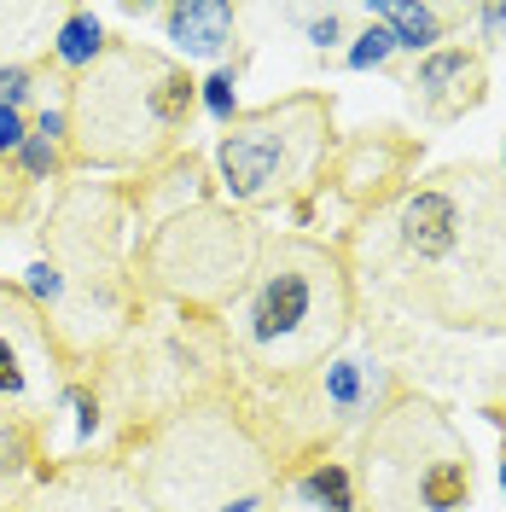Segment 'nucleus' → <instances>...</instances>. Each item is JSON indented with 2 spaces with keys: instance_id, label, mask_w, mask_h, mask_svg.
Listing matches in <instances>:
<instances>
[{
  "instance_id": "nucleus-23",
  "label": "nucleus",
  "mask_w": 506,
  "mask_h": 512,
  "mask_svg": "<svg viewBox=\"0 0 506 512\" xmlns=\"http://www.w3.org/2000/svg\"><path fill=\"white\" fill-rule=\"evenodd\" d=\"M24 140H30V128H24V117L0 105V163H6V158H18V146H24Z\"/></svg>"
},
{
  "instance_id": "nucleus-3",
  "label": "nucleus",
  "mask_w": 506,
  "mask_h": 512,
  "mask_svg": "<svg viewBox=\"0 0 506 512\" xmlns=\"http://www.w3.org/2000/svg\"><path fill=\"white\" fill-rule=\"evenodd\" d=\"M123 460L158 512H262L280 483V443L227 390L146 425Z\"/></svg>"
},
{
  "instance_id": "nucleus-25",
  "label": "nucleus",
  "mask_w": 506,
  "mask_h": 512,
  "mask_svg": "<svg viewBox=\"0 0 506 512\" xmlns=\"http://www.w3.org/2000/svg\"><path fill=\"white\" fill-rule=\"evenodd\" d=\"M309 41H315V47H332V41H338V12L315 18V24H309Z\"/></svg>"
},
{
  "instance_id": "nucleus-22",
  "label": "nucleus",
  "mask_w": 506,
  "mask_h": 512,
  "mask_svg": "<svg viewBox=\"0 0 506 512\" xmlns=\"http://www.w3.org/2000/svg\"><path fill=\"white\" fill-rule=\"evenodd\" d=\"M24 192H30V175H24L18 163L6 158V163H0V216H18V204H24Z\"/></svg>"
},
{
  "instance_id": "nucleus-24",
  "label": "nucleus",
  "mask_w": 506,
  "mask_h": 512,
  "mask_svg": "<svg viewBox=\"0 0 506 512\" xmlns=\"http://www.w3.org/2000/svg\"><path fill=\"white\" fill-rule=\"evenodd\" d=\"M477 24H483V41L506 47V6H483V12H477Z\"/></svg>"
},
{
  "instance_id": "nucleus-11",
  "label": "nucleus",
  "mask_w": 506,
  "mask_h": 512,
  "mask_svg": "<svg viewBox=\"0 0 506 512\" xmlns=\"http://www.w3.org/2000/svg\"><path fill=\"white\" fill-rule=\"evenodd\" d=\"M262 512H367V507L355 495V472H349L344 460L320 454L309 466H297L285 483H274V495H268Z\"/></svg>"
},
{
  "instance_id": "nucleus-18",
  "label": "nucleus",
  "mask_w": 506,
  "mask_h": 512,
  "mask_svg": "<svg viewBox=\"0 0 506 512\" xmlns=\"http://www.w3.org/2000/svg\"><path fill=\"white\" fill-rule=\"evenodd\" d=\"M18 169H24L30 181H47V175H59V169H64V152L53 146V140H41V134H30V140L18 146Z\"/></svg>"
},
{
  "instance_id": "nucleus-19",
  "label": "nucleus",
  "mask_w": 506,
  "mask_h": 512,
  "mask_svg": "<svg viewBox=\"0 0 506 512\" xmlns=\"http://www.w3.org/2000/svg\"><path fill=\"white\" fill-rule=\"evenodd\" d=\"M24 297H30V303H53V309L64 303V274L53 268V262H47V256H41V262L30 268V280H24Z\"/></svg>"
},
{
  "instance_id": "nucleus-10",
  "label": "nucleus",
  "mask_w": 506,
  "mask_h": 512,
  "mask_svg": "<svg viewBox=\"0 0 506 512\" xmlns=\"http://www.w3.org/2000/svg\"><path fill=\"white\" fill-rule=\"evenodd\" d=\"M408 88L437 123H448V117L472 111L477 99H483V59L466 53V47H437V53L419 59V70H413Z\"/></svg>"
},
{
  "instance_id": "nucleus-15",
  "label": "nucleus",
  "mask_w": 506,
  "mask_h": 512,
  "mask_svg": "<svg viewBox=\"0 0 506 512\" xmlns=\"http://www.w3.org/2000/svg\"><path fill=\"white\" fill-rule=\"evenodd\" d=\"M111 47V35L99 30V18L94 12H64L59 18V30H53V64H64V70H88V64L99 59Z\"/></svg>"
},
{
  "instance_id": "nucleus-21",
  "label": "nucleus",
  "mask_w": 506,
  "mask_h": 512,
  "mask_svg": "<svg viewBox=\"0 0 506 512\" xmlns=\"http://www.w3.org/2000/svg\"><path fill=\"white\" fill-rule=\"evenodd\" d=\"M30 94H35V70L30 64H0V105L18 111Z\"/></svg>"
},
{
  "instance_id": "nucleus-1",
  "label": "nucleus",
  "mask_w": 506,
  "mask_h": 512,
  "mask_svg": "<svg viewBox=\"0 0 506 512\" xmlns=\"http://www.w3.org/2000/svg\"><path fill=\"white\" fill-rule=\"evenodd\" d=\"M355 268L396 315L506 338V175L448 163L390 192L355 227Z\"/></svg>"
},
{
  "instance_id": "nucleus-8",
  "label": "nucleus",
  "mask_w": 506,
  "mask_h": 512,
  "mask_svg": "<svg viewBox=\"0 0 506 512\" xmlns=\"http://www.w3.org/2000/svg\"><path fill=\"white\" fill-rule=\"evenodd\" d=\"M70 367L53 315L30 303L24 286H0V408L35 419L70 390Z\"/></svg>"
},
{
  "instance_id": "nucleus-9",
  "label": "nucleus",
  "mask_w": 506,
  "mask_h": 512,
  "mask_svg": "<svg viewBox=\"0 0 506 512\" xmlns=\"http://www.w3.org/2000/svg\"><path fill=\"white\" fill-rule=\"evenodd\" d=\"M18 512H158L128 460H64L41 466Z\"/></svg>"
},
{
  "instance_id": "nucleus-2",
  "label": "nucleus",
  "mask_w": 506,
  "mask_h": 512,
  "mask_svg": "<svg viewBox=\"0 0 506 512\" xmlns=\"http://www.w3.org/2000/svg\"><path fill=\"white\" fill-rule=\"evenodd\" d=\"M355 326V274L332 245L309 233H280L262 245L251 286L222 315L227 367L256 384H297L326 361H338Z\"/></svg>"
},
{
  "instance_id": "nucleus-20",
  "label": "nucleus",
  "mask_w": 506,
  "mask_h": 512,
  "mask_svg": "<svg viewBox=\"0 0 506 512\" xmlns=\"http://www.w3.org/2000/svg\"><path fill=\"white\" fill-rule=\"evenodd\" d=\"M204 105H210V117H216V123H233V117H239V99H233V70H216V76L204 82Z\"/></svg>"
},
{
  "instance_id": "nucleus-17",
  "label": "nucleus",
  "mask_w": 506,
  "mask_h": 512,
  "mask_svg": "<svg viewBox=\"0 0 506 512\" xmlns=\"http://www.w3.org/2000/svg\"><path fill=\"white\" fill-rule=\"evenodd\" d=\"M326 402H332V408H344V414L361 402V367L344 361V355H338V361H326Z\"/></svg>"
},
{
  "instance_id": "nucleus-12",
  "label": "nucleus",
  "mask_w": 506,
  "mask_h": 512,
  "mask_svg": "<svg viewBox=\"0 0 506 512\" xmlns=\"http://www.w3.org/2000/svg\"><path fill=\"white\" fill-rule=\"evenodd\" d=\"M239 30V12L227 0H181V6H163V35L187 53V59H222L233 47Z\"/></svg>"
},
{
  "instance_id": "nucleus-14",
  "label": "nucleus",
  "mask_w": 506,
  "mask_h": 512,
  "mask_svg": "<svg viewBox=\"0 0 506 512\" xmlns=\"http://www.w3.org/2000/svg\"><path fill=\"white\" fill-rule=\"evenodd\" d=\"M373 18L408 53H437L443 47V12L437 6H419V0H373Z\"/></svg>"
},
{
  "instance_id": "nucleus-13",
  "label": "nucleus",
  "mask_w": 506,
  "mask_h": 512,
  "mask_svg": "<svg viewBox=\"0 0 506 512\" xmlns=\"http://www.w3.org/2000/svg\"><path fill=\"white\" fill-rule=\"evenodd\" d=\"M35 472H41V437H35V419L0 408V512H18V501L30 495Z\"/></svg>"
},
{
  "instance_id": "nucleus-4",
  "label": "nucleus",
  "mask_w": 506,
  "mask_h": 512,
  "mask_svg": "<svg viewBox=\"0 0 506 512\" xmlns=\"http://www.w3.org/2000/svg\"><path fill=\"white\" fill-rule=\"evenodd\" d=\"M198 82L187 64L146 47V41H111L64 99L70 117V163L99 175H134L175 158L181 134L192 123Z\"/></svg>"
},
{
  "instance_id": "nucleus-6",
  "label": "nucleus",
  "mask_w": 506,
  "mask_h": 512,
  "mask_svg": "<svg viewBox=\"0 0 506 512\" xmlns=\"http://www.w3.org/2000/svg\"><path fill=\"white\" fill-rule=\"evenodd\" d=\"M367 512H466L472 507V448L419 396H396L361 448Z\"/></svg>"
},
{
  "instance_id": "nucleus-5",
  "label": "nucleus",
  "mask_w": 506,
  "mask_h": 512,
  "mask_svg": "<svg viewBox=\"0 0 506 512\" xmlns=\"http://www.w3.org/2000/svg\"><path fill=\"white\" fill-rule=\"evenodd\" d=\"M268 233L216 198H198L181 210H163L152 233L134 251V291L152 303H175L192 315H227L239 303V291L251 286L256 262H262Z\"/></svg>"
},
{
  "instance_id": "nucleus-7",
  "label": "nucleus",
  "mask_w": 506,
  "mask_h": 512,
  "mask_svg": "<svg viewBox=\"0 0 506 512\" xmlns=\"http://www.w3.org/2000/svg\"><path fill=\"white\" fill-rule=\"evenodd\" d=\"M332 158V99L285 94L274 105L239 111L216 140V175L233 210H268L315 187Z\"/></svg>"
},
{
  "instance_id": "nucleus-27",
  "label": "nucleus",
  "mask_w": 506,
  "mask_h": 512,
  "mask_svg": "<svg viewBox=\"0 0 506 512\" xmlns=\"http://www.w3.org/2000/svg\"><path fill=\"white\" fill-rule=\"evenodd\" d=\"M501 175H506V152H501Z\"/></svg>"
},
{
  "instance_id": "nucleus-16",
  "label": "nucleus",
  "mask_w": 506,
  "mask_h": 512,
  "mask_svg": "<svg viewBox=\"0 0 506 512\" xmlns=\"http://www.w3.org/2000/svg\"><path fill=\"white\" fill-rule=\"evenodd\" d=\"M390 53H396V35L384 30V24H367V30L355 35V47H349V70H379Z\"/></svg>"
},
{
  "instance_id": "nucleus-26",
  "label": "nucleus",
  "mask_w": 506,
  "mask_h": 512,
  "mask_svg": "<svg viewBox=\"0 0 506 512\" xmlns=\"http://www.w3.org/2000/svg\"><path fill=\"white\" fill-rule=\"evenodd\" d=\"M501 489H506V460H501Z\"/></svg>"
}]
</instances>
